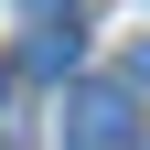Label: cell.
Wrapping results in <instances>:
<instances>
[{
  "label": "cell",
  "instance_id": "obj_2",
  "mask_svg": "<svg viewBox=\"0 0 150 150\" xmlns=\"http://www.w3.org/2000/svg\"><path fill=\"white\" fill-rule=\"evenodd\" d=\"M75 54H86V32H75V11H64V22H32V43H22V64L43 75V86H64V75H75Z\"/></svg>",
  "mask_w": 150,
  "mask_h": 150
},
{
  "label": "cell",
  "instance_id": "obj_1",
  "mask_svg": "<svg viewBox=\"0 0 150 150\" xmlns=\"http://www.w3.org/2000/svg\"><path fill=\"white\" fill-rule=\"evenodd\" d=\"M64 150H129L139 139V97L129 86H107V75H86V86H64Z\"/></svg>",
  "mask_w": 150,
  "mask_h": 150
},
{
  "label": "cell",
  "instance_id": "obj_3",
  "mask_svg": "<svg viewBox=\"0 0 150 150\" xmlns=\"http://www.w3.org/2000/svg\"><path fill=\"white\" fill-rule=\"evenodd\" d=\"M22 11H32V22H64V11H75V0H22Z\"/></svg>",
  "mask_w": 150,
  "mask_h": 150
}]
</instances>
